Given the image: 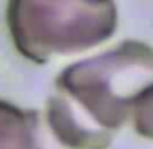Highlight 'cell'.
<instances>
[{"mask_svg": "<svg viewBox=\"0 0 153 149\" xmlns=\"http://www.w3.org/2000/svg\"><path fill=\"white\" fill-rule=\"evenodd\" d=\"M0 149H65L49 133L43 117L0 99Z\"/></svg>", "mask_w": 153, "mask_h": 149, "instance_id": "cell-3", "label": "cell"}, {"mask_svg": "<svg viewBox=\"0 0 153 149\" xmlns=\"http://www.w3.org/2000/svg\"><path fill=\"white\" fill-rule=\"evenodd\" d=\"M6 24L15 49L43 65L108 41L119 13L115 0H7Z\"/></svg>", "mask_w": 153, "mask_h": 149, "instance_id": "cell-2", "label": "cell"}, {"mask_svg": "<svg viewBox=\"0 0 153 149\" xmlns=\"http://www.w3.org/2000/svg\"><path fill=\"white\" fill-rule=\"evenodd\" d=\"M153 49L140 40L65 66L56 94L45 103L43 122L65 149H108L124 128L151 138Z\"/></svg>", "mask_w": 153, "mask_h": 149, "instance_id": "cell-1", "label": "cell"}]
</instances>
